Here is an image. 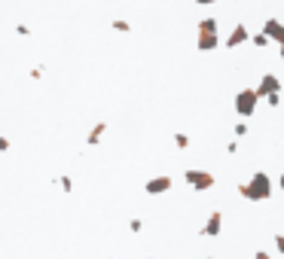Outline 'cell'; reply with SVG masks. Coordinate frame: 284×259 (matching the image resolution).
<instances>
[{
    "mask_svg": "<svg viewBox=\"0 0 284 259\" xmlns=\"http://www.w3.org/2000/svg\"><path fill=\"white\" fill-rule=\"evenodd\" d=\"M15 34H18V37H28V34H31V27H28V24H15Z\"/></svg>",
    "mask_w": 284,
    "mask_h": 259,
    "instance_id": "obj_18",
    "label": "cell"
},
{
    "mask_svg": "<svg viewBox=\"0 0 284 259\" xmlns=\"http://www.w3.org/2000/svg\"><path fill=\"white\" fill-rule=\"evenodd\" d=\"M257 98H269V95H281V79L275 73H263V79L257 82Z\"/></svg>",
    "mask_w": 284,
    "mask_h": 259,
    "instance_id": "obj_4",
    "label": "cell"
},
{
    "mask_svg": "<svg viewBox=\"0 0 284 259\" xmlns=\"http://www.w3.org/2000/svg\"><path fill=\"white\" fill-rule=\"evenodd\" d=\"M248 134V122H236V137H245Z\"/></svg>",
    "mask_w": 284,
    "mask_h": 259,
    "instance_id": "obj_16",
    "label": "cell"
},
{
    "mask_svg": "<svg viewBox=\"0 0 284 259\" xmlns=\"http://www.w3.org/2000/svg\"><path fill=\"white\" fill-rule=\"evenodd\" d=\"M104 134H107V122H98V125H92V131H89V137H86V143H89V147H98Z\"/></svg>",
    "mask_w": 284,
    "mask_h": 259,
    "instance_id": "obj_10",
    "label": "cell"
},
{
    "mask_svg": "<svg viewBox=\"0 0 284 259\" xmlns=\"http://www.w3.org/2000/svg\"><path fill=\"white\" fill-rule=\"evenodd\" d=\"M55 183H58V186H61L64 192H70V189H73V180H70L67 174H61V177H55Z\"/></svg>",
    "mask_w": 284,
    "mask_h": 259,
    "instance_id": "obj_12",
    "label": "cell"
},
{
    "mask_svg": "<svg viewBox=\"0 0 284 259\" xmlns=\"http://www.w3.org/2000/svg\"><path fill=\"white\" fill-rule=\"evenodd\" d=\"M184 180H187V186H193L196 192H205V189H211V186L217 183L211 171H196V168L184 171Z\"/></svg>",
    "mask_w": 284,
    "mask_h": 259,
    "instance_id": "obj_3",
    "label": "cell"
},
{
    "mask_svg": "<svg viewBox=\"0 0 284 259\" xmlns=\"http://www.w3.org/2000/svg\"><path fill=\"white\" fill-rule=\"evenodd\" d=\"M174 186V180L168 177V174H159V177H150L147 183H144V189H147V195H162V192H168Z\"/></svg>",
    "mask_w": 284,
    "mask_h": 259,
    "instance_id": "obj_5",
    "label": "cell"
},
{
    "mask_svg": "<svg viewBox=\"0 0 284 259\" xmlns=\"http://www.w3.org/2000/svg\"><path fill=\"white\" fill-rule=\"evenodd\" d=\"M199 34H217V18H202L199 21Z\"/></svg>",
    "mask_w": 284,
    "mask_h": 259,
    "instance_id": "obj_11",
    "label": "cell"
},
{
    "mask_svg": "<svg viewBox=\"0 0 284 259\" xmlns=\"http://www.w3.org/2000/svg\"><path fill=\"white\" fill-rule=\"evenodd\" d=\"M266 104H269V107H278V104H281V95H269Z\"/></svg>",
    "mask_w": 284,
    "mask_h": 259,
    "instance_id": "obj_19",
    "label": "cell"
},
{
    "mask_svg": "<svg viewBox=\"0 0 284 259\" xmlns=\"http://www.w3.org/2000/svg\"><path fill=\"white\" fill-rule=\"evenodd\" d=\"M254 259H272V253H266V250H257V253H254Z\"/></svg>",
    "mask_w": 284,
    "mask_h": 259,
    "instance_id": "obj_23",
    "label": "cell"
},
{
    "mask_svg": "<svg viewBox=\"0 0 284 259\" xmlns=\"http://www.w3.org/2000/svg\"><path fill=\"white\" fill-rule=\"evenodd\" d=\"M220 229H223V214H220V211H214V214L205 220V226L199 229V235H202V238H217V235H220Z\"/></svg>",
    "mask_w": 284,
    "mask_h": 259,
    "instance_id": "obj_6",
    "label": "cell"
},
{
    "mask_svg": "<svg viewBox=\"0 0 284 259\" xmlns=\"http://www.w3.org/2000/svg\"><path fill=\"white\" fill-rule=\"evenodd\" d=\"M208 259H211V256H208Z\"/></svg>",
    "mask_w": 284,
    "mask_h": 259,
    "instance_id": "obj_27",
    "label": "cell"
},
{
    "mask_svg": "<svg viewBox=\"0 0 284 259\" xmlns=\"http://www.w3.org/2000/svg\"><path fill=\"white\" fill-rule=\"evenodd\" d=\"M128 229H132V232H135V235H138V232H141V229H144V223H141V220H132V223H128Z\"/></svg>",
    "mask_w": 284,
    "mask_h": 259,
    "instance_id": "obj_20",
    "label": "cell"
},
{
    "mask_svg": "<svg viewBox=\"0 0 284 259\" xmlns=\"http://www.w3.org/2000/svg\"><path fill=\"white\" fill-rule=\"evenodd\" d=\"M281 61H284V46H281Z\"/></svg>",
    "mask_w": 284,
    "mask_h": 259,
    "instance_id": "obj_25",
    "label": "cell"
},
{
    "mask_svg": "<svg viewBox=\"0 0 284 259\" xmlns=\"http://www.w3.org/2000/svg\"><path fill=\"white\" fill-rule=\"evenodd\" d=\"M174 147H177V150H187V147H190V137L177 131V134H174Z\"/></svg>",
    "mask_w": 284,
    "mask_h": 259,
    "instance_id": "obj_15",
    "label": "cell"
},
{
    "mask_svg": "<svg viewBox=\"0 0 284 259\" xmlns=\"http://www.w3.org/2000/svg\"><path fill=\"white\" fill-rule=\"evenodd\" d=\"M0 153H9V137L6 134H0Z\"/></svg>",
    "mask_w": 284,
    "mask_h": 259,
    "instance_id": "obj_21",
    "label": "cell"
},
{
    "mask_svg": "<svg viewBox=\"0 0 284 259\" xmlns=\"http://www.w3.org/2000/svg\"><path fill=\"white\" fill-rule=\"evenodd\" d=\"M248 40H251L248 27H245V24H236V27H233V34L226 37V49H236V46H242V43H248Z\"/></svg>",
    "mask_w": 284,
    "mask_h": 259,
    "instance_id": "obj_8",
    "label": "cell"
},
{
    "mask_svg": "<svg viewBox=\"0 0 284 259\" xmlns=\"http://www.w3.org/2000/svg\"><path fill=\"white\" fill-rule=\"evenodd\" d=\"M257 104H260V98H257L254 89H242V92L236 95V113H239L242 119L254 116V113H257Z\"/></svg>",
    "mask_w": 284,
    "mask_h": 259,
    "instance_id": "obj_2",
    "label": "cell"
},
{
    "mask_svg": "<svg viewBox=\"0 0 284 259\" xmlns=\"http://www.w3.org/2000/svg\"><path fill=\"white\" fill-rule=\"evenodd\" d=\"M217 46H220V34H199V40H196L199 52H214Z\"/></svg>",
    "mask_w": 284,
    "mask_h": 259,
    "instance_id": "obj_9",
    "label": "cell"
},
{
    "mask_svg": "<svg viewBox=\"0 0 284 259\" xmlns=\"http://www.w3.org/2000/svg\"><path fill=\"white\" fill-rule=\"evenodd\" d=\"M251 43H254L257 49H263V46H269V40H266V34H263V31H260V34H254V37H251Z\"/></svg>",
    "mask_w": 284,
    "mask_h": 259,
    "instance_id": "obj_14",
    "label": "cell"
},
{
    "mask_svg": "<svg viewBox=\"0 0 284 259\" xmlns=\"http://www.w3.org/2000/svg\"><path fill=\"white\" fill-rule=\"evenodd\" d=\"M278 186H281V189H284V171H281V180H278Z\"/></svg>",
    "mask_w": 284,
    "mask_h": 259,
    "instance_id": "obj_24",
    "label": "cell"
},
{
    "mask_svg": "<svg viewBox=\"0 0 284 259\" xmlns=\"http://www.w3.org/2000/svg\"><path fill=\"white\" fill-rule=\"evenodd\" d=\"M275 250L284 256V232H278V235H275Z\"/></svg>",
    "mask_w": 284,
    "mask_h": 259,
    "instance_id": "obj_17",
    "label": "cell"
},
{
    "mask_svg": "<svg viewBox=\"0 0 284 259\" xmlns=\"http://www.w3.org/2000/svg\"><path fill=\"white\" fill-rule=\"evenodd\" d=\"M263 34H266V40H269V43H278V46H284V24L278 21V18H266Z\"/></svg>",
    "mask_w": 284,
    "mask_h": 259,
    "instance_id": "obj_7",
    "label": "cell"
},
{
    "mask_svg": "<svg viewBox=\"0 0 284 259\" xmlns=\"http://www.w3.org/2000/svg\"><path fill=\"white\" fill-rule=\"evenodd\" d=\"M113 31H119V34H128V31H132V24H128L125 18H116V21H113Z\"/></svg>",
    "mask_w": 284,
    "mask_h": 259,
    "instance_id": "obj_13",
    "label": "cell"
},
{
    "mask_svg": "<svg viewBox=\"0 0 284 259\" xmlns=\"http://www.w3.org/2000/svg\"><path fill=\"white\" fill-rule=\"evenodd\" d=\"M226 153H229V156H236V153H239V143H236V140H229V143H226Z\"/></svg>",
    "mask_w": 284,
    "mask_h": 259,
    "instance_id": "obj_22",
    "label": "cell"
},
{
    "mask_svg": "<svg viewBox=\"0 0 284 259\" xmlns=\"http://www.w3.org/2000/svg\"><path fill=\"white\" fill-rule=\"evenodd\" d=\"M239 195L248 202H266L272 198V180L266 171H254L248 183H239Z\"/></svg>",
    "mask_w": 284,
    "mask_h": 259,
    "instance_id": "obj_1",
    "label": "cell"
},
{
    "mask_svg": "<svg viewBox=\"0 0 284 259\" xmlns=\"http://www.w3.org/2000/svg\"><path fill=\"white\" fill-rule=\"evenodd\" d=\"M150 259H153V256H150Z\"/></svg>",
    "mask_w": 284,
    "mask_h": 259,
    "instance_id": "obj_26",
    "label": "cell"
}]
</instances>
